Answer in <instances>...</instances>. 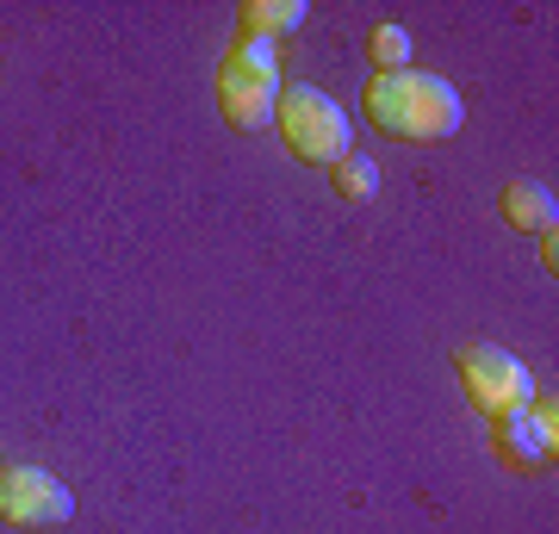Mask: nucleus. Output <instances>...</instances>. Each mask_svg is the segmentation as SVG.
Instances as JSON below:
<instances>
[{
  "label": "nucleus",
  "mask_w": 559,
  "mask_h": 534,
  "mask_svg": "<svg viewBox=\"0 0 559 534\" xmlns=\"http://www.w3.org/2000/svg\"><path fill=\"white\" fill-rule=\"evenodd\" d=\"M218 106L237 131H261L280 112V62L267 38H242L218 69Z\"/></svg>",
  "instance_id": "f03ea898"
},
{
  "label": "nucleus",
  "mask_w": 559,
  "mask_h": 534,
  "mask_svg": "<svg viewBox=\"0 0 559 534\" xmlns=\"http://www.w3.org/2000/svg\"><path fill=\"white\" fill-rule=\"evenodd\" d=\"M498 454L510 460V466H547L554 460V404L547 411H516V416H498Z\"/></svg>",
  "instance_id": "423d86ee"
},
{
  "label": "nucleus",
  "mask_w": 559,
  "mask_h": 534,
  "mask_svg": "<svg viewBox=\"0 0 559 534\" xmlns=\"http://www.w3.org/2000/svg\"><path fill=\"white\" fill-rule=\"evenodd\" d=\"M242 25H249V38L274 44V32H299L305 25V0H249L242 7Z\"/></svg>",
  "instance_id": "6e6552de"
},
{
  "label": "nucleus",
  "mask_w": 559,
  "mask_h": 534,
  "mask_svg": "<svg viewBox=\"0 0 559 534\" xmlns=\"http://www.w3.org/2000/svg\"><path fill=\"white\" fill-rule=\"evenodd\" d=\"M404 57H411V32H404V25H380V32H373V62H380V75H399Z\"/></svg>",
  "instance_id": "9d476101"
},
{
  "label": "nucleus",
  "mask_w": 559,
  "mask_h": 534,
  "mask_svg": "<svg viewBox=\"0 0 559 534\" xmlns=\"http://www.w3.org/2000/svg\"><path fill=\"white\" fill-rule=\"evenodd\" d=\"M0 473H7V466H0Z\"/></svg>",
  "instance_id": "9b49d317"
},
{
  "label": "nucleus",
  "mask_w": 559,
  "mask_h": 534,
  "mask_svg": "<svg viewBox=\"0 0 559 534\" xmlns=\"http://www.w3.org/2000/svg\"><path fill=\"white\" fill-rule=\"evenodd\" d=\"M75 515V497L44 466H7L0 473V522L13 529H62Z\"/></svg>",
  "instance_id": "39448f33"
},
{
  "label": "nucleus",
  "mask_w": 559,
  "mask_h": 534,
  "mask_svg": "<svg viewBox=\"0 0 559 534\" xmlns=\"http://www.w3.org/2000/svg\"><path fill=\"white\" fill-rule=\"evenodd\" d=\"M367 119L380 124V131H392V138L441 143L460 131L466 106H460V94L441 75L399 69V75H373V87H367Z\"/></svg>",
  "instance_id": "f257e3e1"
},
{
  "label": "nucleus",
  "mask_w": 559,
  "mask_h": 534,
  "mask_svg": "<svg viewBox=\"0 0 559 534\" xmlns=\"http://www.w3.org/2000/svg\"><path fill=\"white\" fill-rule=\"evenodd\" d=\"M460 385H466V397H473L485 416H516V411L535 404L528 367H522L510 348H498V342H466V348H460Z\"/></svg>",
  "instance_id": "20e7f679"
},
{
  "label": "nucleus",
  "mask_w": 559,
  "mask_h": 534,
  "mask_svg": "<svg viewBox=\"0 0 559 534\" xmlns=\"http://www.w3.org/2000/svg\"><path fill=\"white\" fill-rule=\"evenodd\" d=\"M503 218L516 224V230H528V237H547L554 218H559V205H554V193H547L540 180H516V187L503 193Z\"/></svg>",
  "instance_id": "0eeeda50"
},
{
  "label": "nucleus",
  "mask_w": 559,
  "mask_h": 534,
  "mask_svg": "<svg viewBox=\"0 0 559 534\" xmlns=\"http://www.w3.org/2000/svg\"><path fill=\"white\" fill-rule=\"evenodd\" d=\"M280 138L299 162H342L348 156V112L318 87H280Z\"/></svg>",
  "instance_id": "7ed1b4c3"
},
{
  "label": "nucleus",
  "mask_w": 559,
  "mask_h": 534,
  "mask_svg": "<svg viewBox=\"0 0 559 534\" xmlns=\"http://www.w3.org/2000/svg\"><path fill=\"white\" fill-rule=\"evenodd\" d=\"M373 187H380V168H373L367 156H342V162H336V193H342V199L367 205V199H373Z\"/></svg>",
  "instance_id": "1a4fd4ad"
}]
</instances>
